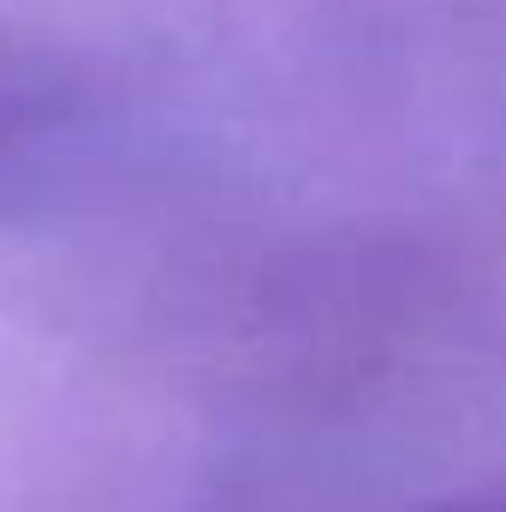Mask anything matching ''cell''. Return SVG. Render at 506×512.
<instances>
[{
  "instance_id": "cell-1",
  "label": "cell",
  "mask_w": 506,
  "mask_h": 512,
  "mask_svg": "<svg viewBox=\"0 0 506 512\" xmlns=\"http://www.w3.org/2000/svg\"><path fill=\"white\" fill-rule=\"evenodd\" d=\"M417 512H506V489H489V495H453V501H435V507Z\"/></svg>"
}]
</instances>
